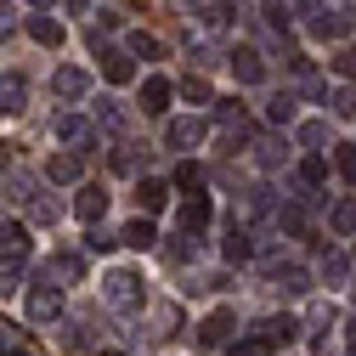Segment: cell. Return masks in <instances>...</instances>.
<instances>
[{
	"instance_id": "obj_1",
	"label": "cell",
	"mask_w": 356,
	"mask_h": 356,
	"mask_svg": "<svg viewBox=\"0 0 356 356\" xmlns=\"http://www.w3.org/2000/svg\"><path fill=\"white\" fill-rule=\"evenodd\" d=\"M142 300H147V289H142L136 272H108L102 277V305L108 311H136Z\"/></svg>"
},
{
	"instance_id": "obj_2",
	"label": "cell",
	"mask_w": 356,
	"mask_h": 356,
	"mask_svg": "<svg viewBox=\"0 0 356 356\" xmlns=\"http://www.w3.org/2000/svg\"><path fill=\"white\" fill-rule=\"evenodd\" d=\"M12 198L29 209V220H40V227H57V215H63V209H57V198H51V193H40L29 175H17V181H12Z\"/></svg>"
},
{
	"instance_id": "obj_3",
	"label": "cell",
	"mask_w": 356,
	"mask_h": 356,
	"mask_svg": "<svg viewBox=\"0 0 356 356\" xmlns=\"http://www.w3.org/2000/svg\"><path fill=\"white\" fill-rule=\"evenodd\" d=\"M63 317V283H29V323H57Z\"/></svg>"
},
{
	"instance_id": "obj_4",
	"label": "cell",
	"mask_w": 356,
	"mask_h": 356,
	"mask_svg": "<svg viewBox=\"0 0 356 356\" xmlns=\"http://www.w3.org/2000/svg\"><path fill=\"white\" fill-rule=\"evenodd\" d=\"M91 46H97V57H102V79H108V85H130V79H136V63H130V51L102 46V34H91Z\"/></svg>"
},
{
	"instance_id": "obj_5",
	"label": "cell",
	"mask_w": 356,
	"mask_h": 356,
	"mask_svg": "<svg viewBox=\"0 0 356 356\" xmlns=\"http://www.w3.org/2000/svg\"><path fill=\"white\" fill-rule=\"evenodd\" d=\"M204 130H209V124H204L198 113H181V119H170V124H164V147H198V142H204Z\"/></svg>"
},
{
	"instance_id": "obj_6",
	"label": "cell",
	"mask_w": 356,
	"mask_h": 356,
	"mask_svg": "<svg viewBox=\"0 0 356 356\" xmlns=\"http://www.w3.org/2000/svg\"><path fill=\"white\" fill-rule=\"evenodd\" d=\"M227 63H232L238 85H260V79H266V63H260V51H254V46H232V51H227Z\"/></svg>"
},
{
	"instance_id": "obj_7",
	"label": "cell",
	"mask_w": 356,
	"mask_h": 356,
	"mask_svg": "<svg viewBox=\"0 0 356 356\" xmlns=\"http://www.w3.org/2000/svg\"><path fill=\"white\" fill-rule=\"evenodd\" d=\"M91 136H97V124H91V119H79V113H57V142H63V147L79 153Z\"/></svg>"
},
{
	"instance_id": "obj_8",
	"label": "cell",
	"mask_w": 356,
	"mask_h": 356,
	"mask_svg": "<svg viewBox=\"0 0 356 356\" xmlns=\"http://www.w3.org/2000/svg\"><path fill=\"white\" fill-rule=\"evenodd\" d=\"M232 328H238V317H232L227 305H220V311H209V317L198 323V345H227V339H232Z\"/></svg>"
},
{
	"instance_id": "obj_9",
	"label": "cell",
	"mask_w": 356,
	"mask_h": 356,
	"mask_svg": "<svg viewBox=\"0 0 356 356\" xmlns=\"http://www.w3.org/2000/svg\"><path fill=\"white\" fill-rule=\"evenodd\" d=\"M51 91H57L63 102H79L85 91H91V74H85V68H57V74H51Z\"/></svg>"
},
{
	"instance_id": "obj_10",
	"label": "cell",
	"mask_w": 356,
	"mask_h": 356,
	"mask_svg": "<svg viewBox=\"0 0 356 356\" xmlns=\"http://www.w3.org/2000/svg\"><path fill=\"white\" fill-rule=\"evenodd\" d=\"M254 334H260L266 345H272V350H277V345H294V339H300V323H294V317H289V311H283V317H266V323H260Z\"/></svg>"
},
{
	"instance_id": "obj_11",
	"label": "cell",
	"mask_w": 356,
	"mask_h": 356,
	"mask_svg": "<svg viewBox=\"0 0 356 356\" xmlns=\"http://www.w3.org/2000/svg\"><path fill=\"white\" fill-rule=\"evenodd\" d=\"M23 272H29V249H6L0 254V294L23 289Z\"/></svg>"
},
{
	"instance_id": "obj_12",
	"label": "cell",
	"mask_w": 356,
	"mask_h": 356,
	"mask_svg": "<svg viewBox=\"0 0 356 356\" xmlns=\"http://www.w3.org/2000/svg\"><path fill=\"white\" fill-rule=\"evenodd\" d=\"M85 175V153H51V164H46V181H79Z\"/></svg>"
},
{
	"instance_id": "obj_13",
	"label": "cell",
	"mask_w": 356,
	"mask_h": 356,
	"mask_svg": "<svg viewBox=\"0 0 356 356\" xmlns=\"http://www.w3.org/2000/svg\"><path fill=\"white\" fill-rule=\"evenodd\" d=\"M74 215L85 220V227H97V220L108 215V193H102V187H85V193L74 198Z\"/></svg>"
},
{
	"instance_id": "obj_14",
	"label": "cell",
	"mask_w": 356,
	"mask_h": 356,
	"mask_svg": "<svg viewBox=\"0 0 356 356\" xmlns=\"http://www.w3.org/2000/svg\"><path fill=\"white\" fill-rule=\"evenodd\" d=\"M29 40H34V46H51V51H57V46H63V23L46 17V12H34V17H29Z\"/></svg>"
},
{
	"instance_id": "obj_15",
	"label": "cell",
	"mask_w": 356,
	"mask_h": 356,
	"mask_svg": "<svg viewBox=\"0 0 356 356\" xmlns=\"http://www.w3.org/2000/svg\"><path fill=\"white\" fill-rule=\"evenodd\" d=\"M220 249H227V260H254V232L243 227V220H232V227H227V243H220Z\"/></svg>"
},
{
	"instance_id": "obj_16",
	"label": "cell",
	"mask_w": 356,
	"mask_h": 356,
	"mask_svg": "<svg viewBox=\"0 0 356 356\" xmlns=\"http://www.w3.org/2000/svg\"><path fill=\"white\" fill-rule=\"evenodd\" d=\"M164 108H170V79H159V74H153V79L142 85V113H147V119H159Z\"/></svg>"
},
{
	"instance_id": "obj_17",
	"label": "cell",
	"mask_w": 356,
	"mask_h": 356,
	"mask_svg": "<svg viewBox=\"0 0 356 356\" xmlns=\"http://www.w3.org/2000/svg\"><path fill=\"white\" fill-rule=\"evenodd\" d=\"M23 102H29V79L6 74L0 79V113H23Z\"/></svg>"
},
{
	"instance_id": "obj_18",
	"label": "cell",
	"mask_w": 356,
	"mask_h": 356,
	"mask_svg": "<svg viewBox=\"0 0 356 356\" xmlns=\"http://www.w3.org/2000/svg\"><path fill=\"white\" fill-rule=\"evenodd\" d=\"M283 159H289V142H277V136H260V142H254V164H260V170H277Z\"/></svg>"
},
{
	"instance_id": "obj_19",
	"label": "cell",
	"mask_w": 356,
	"mask_h": 356,
	"mask_svg": "<svg viewBox=\"0 0 356 356\" xmlns=\"http://www.w3.org/2000/svg\"><path fill=\"white\" fill-rule=\"evenodd\" d=\"M328 227H334L339 238H356V198H339V204L328 209Z\"/></svg>"
},
{
	"instance_id": "obj_20",
	"label": "cell",
	"mask_w": 356,
	"mask_h": 356,
	"mask_svg": "<svg viewBox=\"0 0 356 356\" xmlns=\"http://www.w3.org/2000/svg\"><path fill=\"white\" fill-rule=\"evenodd\" d=\"M46 277L51 283H79V254H51L46 260Z\"/></svg>"
},
{
	"instance_id": "obj_21",
	"label": "cell",
	"mask_w": 356,
	"mask_h": 356,
	"mask_svg": "<svg viewBox=\"0 0 356 356\" xmlns=\"http://www.w3.org/2000/svg\"><path fill=\"white\" fill-rule=\"evenodd\" d=\"M204 220H209V193H193L187 209H181V227L187 232H204Z\"/></svg>"
},
{
	"instance_id": "obj_22",
	"label": "cell",
	"mask_w": 356,
	"mask_h": 356,
	"mask_svg": "<svg viewBox=\"0 0 356 356\" xmlns=\"http://www.w3.org/2000/svg\"><path fill=\"white\" fill-rule=\"evenodd\" d=\"M272 283H277L283 294H305V289H311V272H300V266H277Z\"/></svg>"
},
{
	"instance_id": "obj_23",
	"label": "cell",
	"mask_w": 356,
	"mask_h": 356,
	"mask_svg": "<svg viewBox=\"0 0 356 356\" xmlns=\"http://www.w3.org/2000/svg\"><path fill=\"white\" fill-rule=\"evenodd\" d=\"M0 249H29V227L17 215H0Z\"/></svg>"
},
{
	"instance_id": "obj_24",
	"label": "cell",
	"mask_w": 356,
	"mask_h": 356,
	"mask_svg": "<svg viewBox=\"0 0 356 356\" xmlns=\"http://www.w3.org/2000/svg\"><path fill=\"white\" fill-rule=\"evenodd\" d=\"M119 243H130V249H153L159 232H153V220H130V227L119 232Z\"/></svg>"
},
{
	"instance_id": "obj_25",
	"label": "cell",
	"mask_w": 356,
	"mask_h": 356,
	"mask_svg": "<svg viewBox=\"0 0 356 356\" xmlns=\"http://www.w3.org/2000/svg\"><path fill=\"white\" fill-rule=\"evenodd\" d=\"M317 272H323V283H345V272H350V260H345L339 249H323V260H317Z\"/></svg>"
},
{
	"instance_id": "obj_26",
	"label": "cell",
	"mask_w": 356,
	"mask_h": 356,
	"mask_svg": "<svg viewBox=\"0 0 356 356\" xmlns=\"http://www.w3.org/2000/svg\"><path fill=\"white\" fill-rule=\"evenodd\" d=\"M136 198H142V209L153 215V209H164V204H170V187H164V181H142V187H136Z\"/></svg>"
},
{
	"instance_id": "obj_27",
	"label": "cell",
	"mask_w": 356,
	"mask_h": 356,
	"mask_svg": "<svg viewBox=\"0 0 356 356\" xmlns=\"http://www.w3.org/2000/svg\"><path fill=\"white\" fill-rule=\"evenodd\" d=\"M328 108H334V119H356V91H350V85L328 91Z\"/></svg>"
},
{
	"instance_id": "obj_28",
	"label": "cell",
	"mask_w": 356,
	"mask_h": 356,
	"mask_svg": "<svg viewBox=\"0 0 356 356\" xmlns=\"http://www.w3.org/2000/svg\"><path fill=\"white\" fill-rule=\"evenodd\" d=\"M130 57H147V63H159V57H164V46H159L153 34H142V29H136V34H130Z\"/></svg>"
},
{
	"instance_id": "obj_29",
	"label": "cell",
	"mask_w": 356,
	"mask_h": 356,
	"mask_svg": "<svg viewBox=\"0 0 356 356\" xmlns=\"http://www.w3.org/2000/svg\"><path fill=\"white\" fill-rule=\"evenodd\" d=\"M175 187H181V193H204V164H181V170H175Z\"/></svg>"
},
{
	"instance_id": "obj_30",
	"label": "cell",
	"mask_w": 356,
	"mask_h": 356,
	"mask_svg": "<svg viewBox=\"0 0 356 356\" xmlns=\"http://www.w3.org/2000/svg\"><path fill=\"white\" fill-rule=\"evenodd\" d=\"M215 119L227 124V130H238V136H249V119H243V108H238V102H220V108H215Z\"/></svg>"
},
{
	"instance_id": "obj_31",
	"label": "cell",
	"mask_w": 356,
	"mask_h": 356,
	"mask_svg": "<svg viewBox=\"0 0 356 356\" xmlns=\"http://www.w3.org/2000/svg\"><path fill=\"white\" fill-rule=\"evenodd\" d=\"M277 227L294 232V238H305V209H300V204H283V209H277Z\"/></svg>"
},
{
	"instance_id": "obj_32",
	"label": "cell",
	"mask_w": 356,
	"mask_h": 356,
	"mask_svg": "<svg viewBox=\"0 0 356 356\" xmlns=\"http://www.w3.org/2000/svg\"><path fill=\"white\" fill-rule=\"evenodd\" d=\"M300 142H305L311 153H317V147L328 142V119H305V124H300Z\"/></svg>"
},
{
	"instance_id": "obj_33",
	"label": "cell",
	"mask_w": 356,
	"mask_h": 356,
	"mask_svg": "<svg viewBox=\"0 0 356 356\" xmlns=\"http://www.w3.org/2000/svg\"><path fill=\"white\" fill-rule=\"evenodd\" d=\"M323 175H328V164H323V153H311V159L300 164V187H323Z\"/></svg>"
},
{
	"instance_id": "obj_34",
	"label": "cell",
	"mask_w": 356,
	"mask_h": 356,
	"mask_svg": "<svg viewBox=\"0 0 356 356\" xmlns=\"http://www.w3.org/2000/svg\"><path fill=\"white\" fill-rule=\"evenodd\" d=\"M311 29H317L323 40H339V34H350V23H345V17H328V12H317V17H311Z\"/></svg>"
},
{
	"instance_id": "obj_35",
	"label": "cell",
	"mask_w": 356,
	"mask_h": 356,
	"mask_svg": "<svg viewBox=\"0 0 356 356\" xmlns=\"http://www.w3.org/2000/svg\"><path fill=\"white\" fill-rule=\"evenodd\" d=\"M227 356H272V345H266L260 334H249V339H238V345H227Z\"/></svg>"
},
{
	"instance_id": "obj_36",
	"label": "cell",
	"mask_w": 356,
	"mask_h": 356,
	"mask_svg": "<svg viewBox=\"0 0 356 356\" xmlns=\"http://www.w3.org/2000/svg\"><path fill=\"white\" fill-rule=\"evenodd\" d=\"M193 254H198V232H187V227H181V238L170 243V260H193Z\"/></svg>"
},
{
	"instance_id": "obj_37",
	"label": "cell",
	"mask_w": 356,
	"mask_h": 356,
	"mask_svg": "<svg viewBox=\"0 0 356 356\" xmlns=\"http://www.w3.org/2000/svg\"><path fill=\"white\" fill-rule=\"evenodd\" d=\"M97 130H108V136H124V113H119V108H97Z\"/></svg>"
},
{
	"instance_id": "obj_38",
	"label": "cell",
	"mask_w": 356,
	"mask_h": 356,
	"mask_svg": "<svg viewBox=\"0 0 356 356\" xmlns=\"http://www.w3.org/2000/svg\"><path fill=\"white\" fill-rule=\"evenodd\" d=\"M181 91H187V102H215V97H209V79H204V74H187V85H181Z\"/></svg>"
},
{
	"instance_id": "obj_39",
	"label": "cell",
	"mask_w": 356,
	"mask_h": 356,
	"mask_svg": "<svg viewBox=\"0 0 356 356\" xmlns=\"http://www.w3.org/2000/svg\"><path fill=\"white\" fill-rule=\"evenodd\" d=\"M266 119L272 124H294V97H277L272 108H266Z\"/></svg>"
},
{
	"instance_id": "obj_40",
	"label": "cell",
	"mask_w": 356,
	"mask_h": 356,
	"mask_svg": "<svg viewBox=\"0 0 356 356\" xmlns=\"http://www.w3.org/2000/svg\"><path fill=\"white\" fill-rule=\"evenodd\" d=\"M334 164H339L345 181H356V147H334Z\"/></svg>"
},
{
	"instance_id": "obj_41",
	"label": "cell",
	"mask_w": 356,
	"mask_h": 356,
	"mask_svg": "<svg viewBox=\"0 0 356 356\" xmlns=\"http://www.w3.org/2000/svg\"><path fill=\"white\" fill-rule=\"evenodd\" d=\"M29 345H23V334H0V356H23Z\"/></svg>"
},
{
	"instance_id": "obj_42",
	"label": "cell",
	"mask_w": 356,
	"mask_h": 356,
	"mask_svg": "<svg viewBox=\"0 0 356 356\" xmlns=\"http://www.w3.org/2000/svg\"><path fill=\"white\" fill-rule=\"evenodd\" d=\"M113 243H119V238H108V232H97V227H91V238H85V249H97V254H108Z\"/></svg>"
},
{
	"instance_id": "obj_43",
	"label": "cell",
	"mask_w": 356,
	"mask_h": 356,
	"mask_svg": "<svg viewBox=\"0 0 356 356\" xmlns=\"http://www.w3.org/2000/svg\"><path fill=\"white\" fill-rule=\"evenodd\" d=\"M334 68H339L345 79H356V51H345V57H334Z\"/></svg>"
},
{
	"instance_id": "obj_44",
	"label": "cell",
	"mask_w": 356,
	"mask_h": 356,
	"mask_svg": "<svg viewBox=\"0 0 356 356\" xmlns=\"http://www.w3.org/2000/svg\"><path fill=\"white\" fill-rule=\"evenodd\" d=\"M345 356H356V323H345Z\"/></svg>"
},
{
	"instance_id": "obj_45",
	"label": "cell",
	"mask_w": 356,
	"mask_h": 356,
	"mask_svg": "<svg viewBox=\"0 0 356 356\" xmlns=\"http://www.w3.org/2000/svg\"><path fill=\"white\" fill-rule=\"evenodd\" d=\"M0 170H12V147L6 142H0Z\"/></svg>"
},
{
	"instance_id": "obj_46",
	"label": "cell",
	"mask_w": 356,
	"mask_h": 356,
	"mask_svg": "<svg viewBox=\"0 0 356 356\" xmlns=\"http://www.w3.org/2000/svg\"><path fill=\"white\" fill-rule=\"evenodd\" d=\"M68 6H74V12H85V6H91V0H68Z\"/></svg>"
},
{
	"instance_id": "obj_47",
	"label": "cell",
	"mask_w": 356,
	"mask_h": 356,
	"mask_svg": "<svg viewBox=\"0 0 356 356\" xmlns=\"http://www.w3.org/2000/svg\"><path fill=\"white\" fill-rule=\"evenodd\" d=\"M29 6H51V0H29Z\"/></svg>"
},
{
	"instance_id": "obj_48",
	"label": "cell",
	"mask_w": 356,
	"mask_h": 356,
	"mask_svg": "<svg viewBox=\"0 0 356 356\" xmlns=\"http://www.w3.org/2000/svg\"><path fill=\"white\" fill-rule=\"evenodd\" d=\"M102 356H124V350H102Z\"/></svg>"
}]
</instances>
